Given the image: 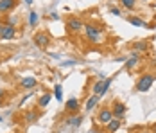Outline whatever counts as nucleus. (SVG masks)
<instances>
[{"label":"nucleus","mask_w":156,"mask_h":133,"mask_svg":"<svg viewBox=\"0 0 156 133\" xmlns=\"http://www.w3.org/2000/svg\"><path fill=\"white\" fill-rule=\"evenodd\" d=\"M84 36L92 42V43H101L102 40H104V34H102V29L101 27H97L94 24H84Z\"/></svg>","instance_id":"f257e3e1"},{"label":"nucleus","mask_w":156,"mask_h":133,"mask_svg":"<svg viewBox=\"0 0 156 133\" xmlns=\"http://www.w3.org/2000/svg\"><path fill=\"white\" fill-rule=\"evenodd\" d=\"M156 76L151 74V72H147V74H142L138 77V81H136V92H142V94H145V92H149L151 87H153V83H154Z\"/></svg>","instance_id":"f03ea898"},{"label":"nucleus","mask_w":156,"mask_h":133,"mask_svg":"<svg viewBox=\"0 0 156 133\" xmlns=\"http://www.w3.org/2000/svg\"><path fill=\"white\" fill-rule=\"evenodd\" d=\"M34 43H36V47L47 49L48 45H50V34H48L47 31H40V32H36V34H34Z\"/></svg>","instance_id":"7ed1b4c3"},{"label":"nucleus","mask_w":156,"mask_h":133,"mask_svg":"<svg viewBox=\"0 0 156 133\" xmlns=\"http://www.w3.org/2000/svg\"><path fill=\"white\" fill-rule=\"evenodd\" d=\"M66 27H68L70 32H79V31H83L84 24H83V20L79 16H70L68 22H66Z\"/></svg>","instance_id":"20e7f679"},{"label":"nucleus","mask_w":156,"mask_h":133,"mask_svg":"<svg viewBox=\"0 0 156 133\" xmlns=\"http://www.w3.org/2000/svg\"><path fill=\"white\" fill-rule=\"evenodd\" d=\"M111 119H113V112H111L109 108H101V112H99V115H97V122L102 124V126H106Z\"/></svg>","instance_id":"39448f33"},{"label":"nucleus","mask_w":156,"mask_h":133,"mask_svg":"<svg viewBox=\"0 0 156 133\" xmlns=\"http://www.w3.org/2000/svg\"><path fill=\"white\" fill-rule=\"evenodd\" d=\"M16 27H11V25H5L4 24V29H2V34H0V40H5V42H11L16 38Z\"/></svg>","instance_id":"423d86ee"},{"label":"nucleus","mask_w":156,"mask_h":133,"mask_svg":"<svg viewBox=\"0 0 156 133\" xmlns=\"http://www.w3.org/2000/svg\"><path fill=\"white\" fill-rule=\"evenodd\" d=\"M18 0H0V15H7L16 7Z\"/></svg>","instance_id":"0eeeda50"},{"label":"nucleus","mask_w":156,"mask_h":133,"mask_svg":"<svg viewBox=\"0 0 156 133\" xmlns=\"http://www.w3.org/2000/svg\"><path fill=\"white\" fill-rule=\"evenodd\" d=\"M20 85H22L23 88L31 90V88H34V87L38 85V81H36V77H32V76H25V77H22V81H20Z\"/></svg>","instance_id":"6e6552de"},{"label":"nucleus","mask_w":156,"mask_h":133,"mask_svg":"<svg viewBox=\"0 0 156 133\" xmlns=\"http://www.w3.org/2000/svg\"><path fill=\"white\" fill-rule=\"evenodd\" d=\"M111 112H113V117H115V119H120L126 113V104L124 103H115Z\"/></svg>","instance_id":"1a4fd4ad"},{"label":"nucleus","mask_w":156,"mask_h":133,"mask_svg":"<svg viewBox=\"0 0 156 133\" xmlns=\"http://www.w3.org/2000/svg\"><path fill=\"white\" fill-rule=\"evenodd\" d=\"M92 90H94V94H95V95H101V97H102V95L106 94V92H104V81L97 79V81L94 83V87H92Z\"/></svg>","instance_id":"9d476101"},{"label":"nucleus","mask_w":156,"mask_h":133,"mask_svg":"<svg viewBox=\"0 0 156 133\" xmlns=\"http://www.w3.org/2000/svg\"><path fill=\"white\" fill-rule=\"evenodd\" d=\"M65 108H66V112L76 113V112H79V101L77 99H68L66 104H65Z\"/></svg>","instance_id":"9b49d317"},{"label":"nucleus","mask_w":156,"mask_h":133,"mask_svg":"<svg viewBox=\"0 0 156 133\" xmlns=\"http://www.w3.org/2000/svg\"><path fill=\"white\" fill-rule=\"evenodd\" d=\"M99 99H101V95H95V94H94V95H92V97L86 101V106H84V110H86V112H92L95 106L99 104Z\"/></svg>","instance_id":"f8f14e48"},{"label":"nucleus","mask_w":156,"mask_h":133,"mask_svg":"<svg viewBox=\"0 0 156 133\" xmlns=\"http://www.w3.org/2000/svg\"><path fill=\"white\" fill-rule=\"evenodd\" d=\"M119 128H120V119H115V117H113L108 124H106V130H108L109 133H115Z\"/></svg>","instance_id":"ddd939ff"},{"label":"nucleus","mask_w":156,"mask_h":133,"mask_svg":"<svg viewBox=\"0 0 156 133\" xmlns=\"http://www.w3.org/2000/svg\"><path fill=\"white\" fill-rule=\"evenodd\" d=\"M126 20H127L131 25H135V27H147V24H145L142 18H138V16H127Z\"/></svg>","instance_id":"4468645a"},{"label":"nucleus","mask_w":156,"mask_h":133,"mask_svg":"<svg viewBox=\"0 0 156 133\" xmlns=\"http://www.w3.org/2000/svg\"><path fill=\"white\" fill-rule=\"evenodd\" d=\"M138 61H140V58H138V54H135L133 58H129L127 61H126V68H127V70H131V68H135V67L138 65Z\"/></svg>","instance_id":"2eb2a0df"},{"label":"nucleus","mask_w":156,"mask_h":133,"mask_svg":"<svg viewBox=\"0 0 156 133\" xmlns=\"http://www.w3.org/2000/svg\"><path fill=\"white\" fill-rule=\"evenodd\" d=\"M50 99H52V95H50V94H43V95H41V97L38 99V104H40L41 108H45V106H47V104L50 103Z\"/></svg>","instance_id":"dca6fc26"},{"label":"nucleus","mask_w":156,"mask_h":133,"mask_svg":"<svg viewBox=\"0 0 156 133\" xmlns=\"http://www.w3.org/2000/svg\"><path fill=\"white\" fill-rule=\"evenodd\" d=\"M81 122H83V117L81 115H72V117L66 120V124H70V126H81Z\"/></svg>","instance_id":"f3484780"},{"label":"nucleus","mask_w":156,"mask_h":133,"mask_svg":"<svg viewBox=\"0 0 156 133\" xmlns=\"http://www.w3.org/2000/svg\"><path fill=\"white\" fill-rule=\"evenodd\" d=\"M18 22H20V18H18V16H7L4 24H5V25H11V27H16V25H18Z\"/></svg>","instance_id":"a211bd4d"},{"label":"nucleus","mask_w":156,"mask_h":133,"mask_svg":"<svg viewBox=\"0 0 156 133\" xmlns=\"http://www.w3.org/2000/svg\"><path fill=\"white\" fill-rule=\"evenodd\" d=\"M38 20H40V18H38V13H36V11H31V13H29V25L34 27V25L38 24Z\"/></svg>","instance_id":"6ab92c4d"},{"label":"nucleus","mask_w":156,"mask_h":133,"mask_svg":"<svg viewBox=\"0 0 156 133\" xmlns=\"http://www.w3.org/2000/svg\"><path fill=\"white\" fill-rule=\"evenodd\" d=\"M133 49L136 50V52H144V50H147V42H136V43L133 45Z\"/></svg>","instance_id":"aec40b11"},{"label":"nucleus","mask_w":156,"mask_h":133,"mask_svg":"<svg viewBox=\"0 0 156 133\" xmlns=\"http://www.w3.org/2000/svg\"><path fill=\"white\" fill-rule=\"evenodd\" d=\"M54 97H56L58 101H63V88H61V85H56V87H54Z\"/></svg>","instance_id":"412c9836"},{"label":"nucleus","mask_w":156,"mask_h":133,"mask_svg":"<svg viewBox=\"0 0 156 133\" xmlns=\"http://www.w3.org/2000/svg\"><path fill=\"white\" fill-rule=\"evenodd\" d=\"M36 117H38V113H36L34 110H31V112H27V113H25V120H27V122H34Z\"/></svg>","instance_id":"4be33fe9"},{"label":"nucleus","mask_w":156,"mask_h":133,"mask_svg":"<svg viewBox=\"0 0 156 133\" xmlns=\"http://www.w3.org/2000/svg\"><path fill=\"white\" fill-rule=\"evenodd\" d=\"M120 4H122V7H126V9H133L135 7V0H120Z\"/></svg>","instance_id":"5701e85b"},{"label":"nucleus","mask_w":156,"mask_h":133,"mask_svg":"<svg viewBox=\"0 0 156 133\" xmlns=\"http://www.w3.org/2000/svg\"><path fill=\"white\" fill-rule=\"evenodd\" d=\"M111 15L120 16V9H119V7H111Z\"/></svg>","instance_id":"b1692460"},{"label":"nucleus","mask_w":156,"mask_h":133,"mask_svg":"<svg viewBox=\"0 0 156 133\" xmlns=\"http://www.w3.org/2000/svg\"><path fill=\"white\" fill-rule=\"evenodd\" d=\"M48 18H50V20H58V18H59V16L56 15V13H50V15H48Z\"/></svg>","instance_id":"393cba45"},{"label":"nucleus","mask_w":156,"mask_h":133,"mask_svg":"<svg viewBox=\"0 0 156 133\" xmlns=\"http://www.w3.org/2000/svg\"><path fill=\"white\" fill-rule=\"evenodd\" d=\"M4 97H5V90L0 88V99H4Z\"/></svg>","instance_id":"a878e982"},{"label":"nucleus","mask_w":156,"mask_h":133,"mask_svg":"<svg viewBox=\"0 0 156 133\" xmlns=\"http://www.w3.org/2000/svg\"><path fill=\"white\" fill-rule=\"evenodd\" d=\"M151 131H153V133H156V124H153V128H151Z\"/></svg>","instance_id":"bb28decb"},{"label":"nucleus","mask_w":156,"mask_h":133,"mask_svg":"<svg viewBox=\"0 0 156 133\" xmlns=\"http://www.w3.org/2000/svg\"><path fill=\"white\" fill-rule=\"evenodd\" d=\"M140 133H153V131H151V130H142Z\"/></svg>","instance_id":"cd10ccee"},{"label":"nucleus","mask_w":156,"mask_h":133,"mask_svg":"<svg viewBox=\"0 0 156 133\" xmlns=\"http://www.w3.org/2000/svg\"><path fill=\"white\" fill-rule=\"evenodd\" d=\"M23 2H25L27 6H31V4H32V0H23Z\"/></svg>","instance_id":"c85d7f7f"},{"label":"nucleus","mask_w":156,"mask_h":133,"mask_svg":"<svg viewBox=\"0 0 156 133\" xmlns=\"http://www.w3.org/2000/svg\"><path fill=\"white\" fill-rule=\"evenodd\" d=\"M2 29H4V24H0V34H2Z\"/></svg>","instance_id":"c756f323"},{"label":"nucleus","mask_w":156,"mask_h":133,"mask_svg":"<svg viewBox=\"0 0 156 133\" xmlns=\"http://www.w3.org/2000/svg\"><path fill=\"white\" fill-rule=\"evenodd\" d=\"M2 106H4V99H0V108H2Z\"/></svg>","instance_id":"7c9ffc66"},{"label":"nucleus","mask_w":156,"mask_h":133,"mask_svg":"<svg viewBox=\"0 0 156 133\" xmlns=\"http://www.w3.org/2000/svg\"><path fill=\"white\" fill-rule=\"evenodd\" d=\"M0 24H2V15H0Z\"/></svg>","instance_id":"2f4dec72"},{"label":"nucleus","mask_w":156,"mask_h":133,"mask_svg":"<svg viewBox=\"0 0 156 133\" xmlns=\"http://www.w3.org/2000/svg\"><path fill=\"white\" fill-rule=\"evenodd\" d=\"M0 120H2V117H0Z\"/></svg>","instance_id":"473e14b6"}]
</instances>
